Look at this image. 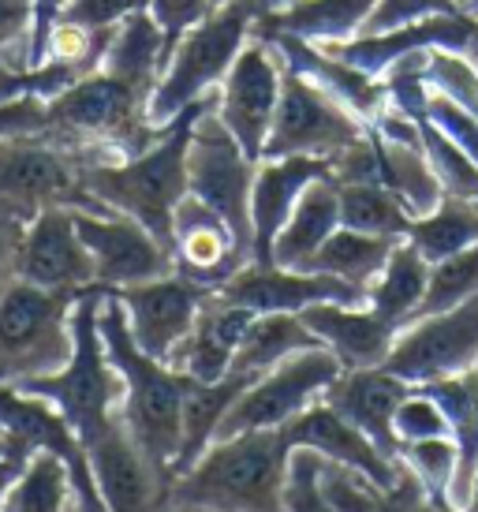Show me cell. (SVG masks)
<instances>
[{
    "instance_id": "1",
    "label": "cell",
    "mask_w": 478,
    "mask_h": 512,
    "mask_svg": "<svg viewBox=\"0 0 478 512\" xmlns=\"http://www.w3.org/2000/svg\"><path fill=\"white\" fill-rule=\"evenodd\" d=\"M210 105H217V90L191 101L165 128V135L154 146H146L142 154L124 157V161L83 165L86 195L98 206H105V210H113V214L135 217L142 228H150L157 240L172 251V217H176V206L187 195L191 131H195V120Z\"/></svg>"
},
{
    "instance_id": "2",
    "label": "cell",
    "mask_w": 478,
    "mask_h": 512,
    "mask_svg": "<svg viewBox=\"0 0 478 512\" xmlns=\"http://www.w3.org/2000/svg\"><path fill=\"white\" fill-rule=\"evenodd\" d=\"M288 460L292 445L284 430H247L217 438L169 483V505H195L210 512H288Z\"/></svg>"
},
{
    "instance_id": "3",
    "label": "cell",
    "mask_w": 478,
    "mask_h": 512,
    "mask_svg": "<svg viewBox=\"0 0 478 512\" xmlns=\"http://www.w3.org/2000/svg\"><path fill=\"white\" fill-rule=\"evenodd\" d=\"M98 329L105 341V356L116 367L124 382V400H120V419L139 441V449L154 468L169 479L172 460L180 453V404H183V374L146 356L127 326V314L113 292L101 296Z\"/></svg>"
},
{
    "instance_id": "4",
    "label": "cell",
    "mask_w": 478,
    "mask_h": 512,
    "mask_svg": "<svg viewBox=\"0 0 478 512\" xmlns=\"http://www.w3.org/2000/svg\"><path fill=\"white\" fill-rule=\"evenodd\" d=\"M284 4L288 0H217L210 15H202L172 49L169 68L150 98V124L169 128L191 101L217 90L243 45L254 38L258 23L281 12Z\"/></svg>"
},
{
    "instance_id": "5",
    "label": "cell",
    "mask_w": 478,
    "mask_h": 512,
    "mask_svg": "<svg viewBox=\"0 0 478 512\" xmlns=\"http://www.w3.org/2000/svg\"><path fill=\"white\" fill-rule=\"evenodd\" d=\"M105 288H86L75 311H71V333H75V348H71V359L53 374H42V378H30V382H19L12 389L19 393H30V397H42L57 408L68 427L79 434V441H94L101 430L113 423L120 415V400H124V382L116 367L105 356V341H101L98 329V307Z\"/></svg>"
},
{
    "instance_id": "6",
    "label": "cell",
    "mask_w": 478,
    "mask_h": 512,
    "mask_svg": "<svg viewBox=\"0 0 478 512\" xmlns=\"http://www.w3.org/2000/svg\"><path fill=\"white\" fill-rule=\"evenodd\" d=\"M83 292H53L12 281L0 296V385L53 374L71 359V311Z\"/></svg>"
},
{
    "instance_id": "7",
    "label": "cell",
    "mask_w": 478,
    "mask_h": 512,
    "mask_svg": "<svg viewBox=\"0 0 478 512\" xmlns=\"http://www.w3.org/2000/svg\"><path fill=\"white\" fill-rule=\"evenodd\" d=\"M0 206L23 221L38 217L49 206L94 210V214L105 210L86 195L83 161L68 146L45 135L0 139Z\"/></svg>"
},
{
    "instance_id": "8",
    "label": "cell",
    "mask_w": 478,
    "mask_h": 512,
    "mask_svg": "<svg viewBox=\"0 0 478 512\" xmlns=\"http://www.w3.org/2000/svg\"><path fill=\"white\" fill-rule=\"evenodd\" d=\"M258 161L243 154L236 135L221 124L217 105L195 120L191 150H187V195L206 202L213 214H221L236 232L239 247L251 255V187Z\"/></svg>"
},
{
    "instance_id": "9",
    "label": "cell",
    "mask_w": 478,
    "mask_h": 512,
    "mask_svg": "<svg viewBox=\"0 0 478 512\" xmlns=\"http://www.w3.org/2000/svg\"><path fill=\"white\" fill-rule=\"evenodd\" d=\"M337 356L318 344L307 352H296L273 370L258 374L236 404L228 408L221 434L217 438H232V434H247V430H281L288 427L296 415H303L314 400L325 397V389L340 378Z\"/></svg>"
},
{
    "instance_id": "10",
    "label": "cell",
    "mask_w": 478,
    "mask_h": 512,
    "mask_svg": "<svg viewBox=\"0 0 478 512\" xmlns=\"http://www.w3.org/2000/svg\"><path fill=\"white\" fill-rule=\"evenodd\" d=\"M366 124L359 116L325 94L322 86H314L303 75L284 72L281 105L273 116V128L262 146V161L266 157H322L333 161L340 150H348L355 139H363Z\"/></svg>"
},
{
    "instance_id": "11",
    "label": "cell",
    "mask_w": 478,
    "mask_h": 512,
    "mask_svg": "<svg viewBox=\"0 0 478 512\" xmlns=\"http://www.w3.org/2000/svg\"><path fill=\"white\" fill-rule=\"evenodd\" d=\"M478 363V296L441 314H422L396 333L385 370L411 389L456 378Z\"/></svg>"
},
{
    "instance_id": "12",
    "label": "cell",
    "mask_w": 478,
    "mask_h": 512,
    "mask_svg": "<svg viewBox=\"0 0 478 512\" xmlns=\"http://www.w3.org/2000/svg\"><path fill=\"white\" fill-rule=\"evenodd\" d=\"M75 228L94 258V285L105 292L176 273L172 251L135 217L113 214V210H101V214L75 210Z\"/></svg>"
},
{
    "instance_id": "13",
    "label": "cell",
    "mask_w": 478,
    "mask_h": 512,
    "mask_svg": "<svg viewBox=\"0 0 478 512\" xmlns=\"http://www.w3.org/2000/svg\"><path fill=\"white\" fill-rule=\"evenodd\" d=\"M281 86V57L258 38L243 45V53L217 86V116L236 135V143L251 161H262V146H266V135L281 105Z\"/></svg>"
},
{
    "instance_id": "14",
    "label": "cell",
    "mask_w": 478,
    "mask_h": 512,
    "mask_svg": "<svg viewBox=\"0 0 478 512\" xmlns=\"http://www.w3.org/2000/svg\"><path fill=\"white\" fill-rule=\"evenodd\" d=\"M113 296L124 307L135 344H139L146 356L169 363L176 344L195 326V318L202 311L206 296H210V288L195 285L183 273H165V277L142 281V285L116 288Z\"/></svg>"
},
{
    "instance_id": "15",
    "label": "cell",
    "mask_w": 478,
    "mask_h": 512,
    "mask_svg": "<svg viewBox=\"0 0 478 512\" xmlns=\"http://www.w3.org/2000/svg\"><path fill=\"white\" fill-rule=\"evenodd\" d=\"M90 471L105 512H165L169 509V479L154 468V460L142 453L131 438L124 419L116 415L94 441H86Z\"/></svg>"
},
{
    "instance_id": "16",
    "label": "cell",
    "mask_w": 478,
    "mask_h": 512,
    "mask_svg": "<svg viewBox=\"0 0 478 512\" xmlns=\"http://www.w3.org/2000/svg\"><path fill=\"white\" fill-rule=\"evenodd\" d=\"M217 296L236 303V307H247L254 314H299L314 307V303H348V307L366 303L359 288L344 285L329 273L284 270V266H273V262H266V266L262 262L239 266L225 285L217 288Z\"/></svg>"
},
{
    "instance_id": "17",
    "label": "cell",
    "mask_w": 478,
    "mask_h": 512,
    "mask_svg": "<svg viewBox=\"0 0 478 512\" xmlns=\"http://www.w3.org/2000/svg\"><path fill=\"white\" fill-rule=\"evenodd\" d=\"M19 281L53 292H86L94 288V258L75 228L71 206H49L30 217L19 247Z\"/></svg>"
},
{
    "instance_id": "18",
    "label": "cell",
    "mask_w": 478,
    "mask_h": 512,
    "mask_svg": "<svg viewBox=\"0 0 478 512\" xmlns=\"http://www.w3.org/2000/svg\"><path fill=\"white\" fill-rule=\"evenodd\" d=\"M172 262H176V273L217 292L239 266L251 262V255L239 247L225 217L213 214L195 195H183L172 217Z\"/></svg>"
},
{
    "instance_id": "19",
    "label": "cell",
    "mask_w": 478,
    "mask_h": 512,
    "mask_svg": "<svg viewBox=\"0 0 478 512\" xmlns=\"http://www.w3.org/2000/svg\"><path fill=\"white\" fill-rule=\"evenodd\" d=\"M258 42H266L277 57H281L284 72L303 75L314 86H322L325 94H333L337 101H344L363 124H374L385 109H389V90L381 79L359 72L352 64L337 60L325 45H314L307 38L296 34H281V30H266V34H254Z\"/></svg>"
},
{
    "instance_id": "20",
    "label": "cell",
    "mask_w": 478,
    "mask_h": 512,
    "mask_svg": "<svg viewBox=\"0 0 478 512\" xmlns=\"http://www.w3.org/2000/svg\"><path fill=\"white\" fill-rule=\"evenodd\" d=\"M471 30H475V19L464 12L430 15V19H419V23H408V27L385 30V34H359L352 42L325 45V49L337 60H344V64H352L359 72L381 79L396 60L411 57V53H422V49L464 53L467 42H471Z\"/></svg>"
},
{
    "instance_id": "21",
    "label": "cell",
    "mask_w": 478,
    "mask_h": 512,
    "mask_svg": "<svg viewBox=\"0 0 478 512\" xmlns=\"http://www.w3.org/2000/svg\"><path fill=\"white\" fill-rule=\"evenodd\" d=\"M254 318H258L254 311L236 307V303L221 299L217 292H210L191 333L176 344V352L169 356V367L176 374H183V378H191V382H221V378H228L239 341L247 337Z\"/></svg>"
},
{
    "instance_id": "22",
    "label": "cell",
    "mask_w": 478,
    "mask_h": 512,
    "mask_svg": "<svg viewBox=\"0 0 478 512\" xmlns=\"http://www.w3.org/2000/svg\"><path fill=\"white\" fill-rule=\"evenodd\" d=\"M318 176H329L322 157H266L258 161L251 187V262H273V240L296 210L303 187Z\"/></svg>"
},
{
    "instance_id": "23",
    "label": "cell",
    "mask_w": 478,
    "mask_h": 512,
    "mask_svg": "<svg viewBox=\"0 0 478 512\" xmlns=\"http://www.w3.org/2000/svg\"><path fill=\"white\" fill-rule=\"evenodd\" d=\"M411 393L408 382H400L396 374L385 367H366V370H340V378L325 389V404L337 408L352 427H359L366 438L378 445L381 456H389L396 464V430L393 415L400 408V400Z\"/></svg>"
},
{
    "instance_id": "24",
    "label": "cell",
    "mask_w": 478,
    "mask_h": 512,
    "mask_svg": "<svg viewBox=\"0 0 478 512\" xmlns=\"http://www.w3.org/2000/svg\"><path fill=\"white\" fill-rule=\"evenodd\" d=\"M281 430L292 449H314V453L325 456V460H333V464L363 471L366 479H374V483L385 486V490L396 483L393 460L381 456L378 445L366 438L359 427H352L337 408H329L325 400H314L307 412L296 415V419Z\"/></svg>"
},
{
    "instance_id": "25",
    "label": "cell",
    "mask_w": 478,
    "mask_h": 512,
    "mask_svg": "<svg viewBox=\"0 0 478 512\" xmlns=\"http://www.w3.org/2000/svg\"><path fill=\"white\" fill-rule=\"evenodd\" d=\"M299 318L337 356V363L344 370L385 367L396 333H400L378 311H370L366 303H359V307H348V303H314L307 311H299Z\"/></svg>"
},
{
    "instance_id": "26",
    "label": "cell",
    "mask_w": 478,
    "mask_h": 512,
    "mask_svg": "<svg viewBox=\"0 0 478 512\" xmlns=\"http://www.w3.org/2000/svg\"><path fill=\"white\" fill-rule=\"evenodd\" d=\"M340 228V195L333 176H318L303 187L296 210L284 221L273 240V266L284 270H307L310 258L322 251V243Z\"/></svg>"
},
{
    "instance_id": "27",
    "label": "cell",
    "mask_w": 478,
    "mask_h": 512,
    "mask_svg": "<svg viewBox=\"0 0 478 512\" xmlns=\"http://www.w3.org/2000/svg\"><path fill=\"white\" fill-rule=\"evenodd\" d=\"M251 385V378H239V374H228L221 382H191L183 378V404H180V453L172 460L169 483L176 475L195 464L198 456L210 449L217 434H221V423H225L228 408L236 404V397Z\"/></svg>"
},
{
    "instance_id": "28",
    "label": "cell",
    "mask_w": 478,
    "mask_h": 512,
    "mask_svg": "<svg viewBox=\"0 0 478 512\" xmlns=\"http://www.w3.org/2000/svg\"><path fill=\"white\" fill-rule=\"evenodd\" d=\"M169 68V49H165V34L154 23L150 12L127 15L124 23L113 30V38L105 45V57H101V72L116 75L124 83L139 86L154 98L161 75Z\"/></svg>"
},
{
    "instance_id": "29",
    "label": "cell",
    "mask_w": 478,
    "mask_h": 512,
    "mask_svg": "<svg viewBox=\"0 0 478 512\" xmlns=\"http://www.w3.org/2000/svg\"><path fill=\"white\" fill-rule=\"evenodd\" d=\"M378 0H288L281 12L266 15L254 34L281 30L296 34L314 45H337L359 38L366 15L374 12Z\"/></svg>"
},
{
    "instance_id": "30",
    "label": "cell",
    "mask_w": 478,
    "mask_h": 512,
    "mask_svg": "<svg viewBox=\"0 0 478 512\" xmlns=\"http://www.w3.org/2000/svg\"><path fill=\"white\" fill-rule=\"evenodd\" d=\"M441 404V412L449 419V438L460 449V468H456V483H452V505L467 509L471 498V483L478 471V374H456V378H441V382L419 385Z\"/></svg>"
},
{
    "instance_id": "31",
    "label": "cell",
    "mask_w": 478,
    "mask_h": 512,
    "mask_svg": "<svg viewBox=\"0 0 478 512\" xmlns=\"http://www.w3.org/2000/svg\"><path fill=\"white\" fill-rule=\"evenodd\" d=\"M370 135H374V154H378V184L385 191H393L411 217L430 214L437 202L445 199V191L430 169L426 150L411 143H393L374 128H370Z\"/></svg>"
},
{
    "instance_id": "32",
    "label": "cell",
    "mask_w": 478,
    "mask_h": 512,
    "mask_svg": "<svg viewBox=\"0 0 478 512\" xmlns=\"http://www.w3.org/2000/svg\"><path fill=\"white\" fill-rule=\"evenodd\" d=\"M426 281H430V262L408 240H400L385 262V270L378 273V281L366 292V307L378 311L389 326L404 329L419 314Z\"/></svg>"
},
{
    "instance_id": "33",
    "label": "cell",
    "mask_w": 478,
    "mask_h": 512,
    "mask_svg": "<svg viewBox=\"0 0 478 512\" xmlns=\"http://www.w3.org/2000/svg\"><path fill=\"white\" fill-rule=\"evenodd\" d=\"M318 337L303 326L299 314H258L247 329V337L239 341L236 359H232V374L239 378H258L273 370L277 363H284L296 352H307V348H318Z\"/></svg>"
},
{
    "instance_id": "34",
    "label": "cell",
    "mask_w": 478,
    "mask_h": 512,
    "mask_svg": "<svg viewBox=\"0 0 478 512\" xmlns=\"http://www.w3.org/2000/svg\"><path fill=\"white\" fill-rule=\"evenodd\" d=\"M396 243L400 240H389V236H366V232H355V228H337L322 243V251L310 258L307 270L329 273V277L359 288L366 296L370 285L378 281V273L385 270Z\"/></svg>"
},
{
    "instance_id": "35",
    "label": "cell",
    "mask_w": 478,
    "mask_h": 512,
    "mask_svg": "<svg viewBox=\"0 0 478 512\" xmlns=\"http://www.w3.org/2000/svg\"><path fill=\"white\" fill-rule=\"evenodd\" d=\"M71 509H75L71 471L49 449L30 453L23 460L19 475L0 494V512H71Z\"/></svg>"
},
{
    "instance_id": "36",
    "label": "cell",
    "mask_w": 478,
    "mask_h": 512,
    "mask_svg": "<svg viewBox=\"0 0 478 512\" xmlns=\"http://www.w3.org/2000/svg\"><path fill=\"white\" fill-rule=\"evenodd\" d=\"M404 240H408L430 266L449 255H460L471 243H478V202L445 195L430 214L411 217V228Z\"/></svg>"
},
{
    "instance_id": "37",
    "label": "cell",
    "mask_w": 478,
    "mask_h": 512,
    "mask_svg": "<svg viewBox=\"0 0 478 512\" xmlns=\"http://www.w3.org/2000/svg\"><path fill=\"white\" fill-rule=\"evenodd\" d=\"M340 195V228H355L366 236L404 240L411 228V214L400 206L393 191L381 184H337Z\"/></svg>"
},
{
    "instance_id": "38",
    "label": "cell",
    "mask_w": 478,
    "mask_h": 512,
    "mask_svg": "<svg viewBox=\"0 0 478 512\" xmlns=\"http://www.w3.org/2000/svg\"><path fill=\"white\" fill-rule=\"evenodd\" d=\"M396 464L426 490V498L452 505V483H456V468H460V449L452 438L400 441Z\"/></svg>"
},
{
    "instance_id": "39",
    "label": "cell",
    "mask_w": 478,
    "mask_h": 512,
    "mask_svg": "<svg viewBox=\"0 0 478 512\" xmlns=\"http://www.w3.org/2000/svg\"><path fill=\"white\" fill-rule=\"evenodd\" d=\"M478 296V243H471L460 255H449L430 266V281H426V296L415 318L422 314H441L460 307L467 299Z\"/></svg>"
},
{
    "instance_id": "40",
    "label": "cell",
    "mask_w": 478,
    "mask_h": 512,
    "mask_svg": "<svg viewBox=\"0 0 478 512\" xmlns=\"http://www.w3.org/2000/svg\"><path fill=\"white\" fill-rule=\"evenodd\" d=\"M419 128H422V150L430 157V169H434L441 191L452 195V199L478 202V161H471L460 146L449 143L426 116L419 120Z\"/></svg>"
},
{
    "instance_id": "41",
    "label": "cell",
    "mask_w": 478,
    "mask_h": 512,
    "mask_svg": "<svg viewBox=\"0 0 478 512\" xmlns=\"http://www.w3.org/2000/svg\"><path fill=\"white\" fill-rule=\"evenodd\" d=\"M318 486L322 498L329 501L333 512H385V486H378L374 479H366L363 471L333 464L322 456V471H318Z\"/></svg>"
},
{
    "instance_id": "42",
    "label": "cell",
    "mask_w": 478,
    "mask_h": 512,
    "mask_svg": "<svg viewBox=\"0 0 478 512\" xmlns=\"http://www.w3.org/2000/svg\"><path fill=\"white\" fill-rule=\"evenodd\" d=\"M34 19H38V0H0V64L8 72H30Z\"/></svg>"
},
{
    "instance_id": "43",
    "label": "cell",
    "mask_w": 478,
    "mask_h": 512,
    "mask_svg": "<svg viewBox=\"0 0 478 512\" xmlns=\"http://www.w3.org/2000/svg\"><path fill=\"white\" fill-rule=\"evenodd\" d=\"M396 441H426V438H449V419L441 412L426 389H411L408 397L400 400V408L393 415Z\"/></svg>"
},
{
    "instance_id": "44",
    "label": "cell",
    "mask_w": 478,
    "mask_h": 512,
    "mask_svg": "<svg viewBox=\"0 0 478 512\" xmlns=\"http://www.w3.org/2000/svg\"><path fill=\"white\" fill-rule=\"evenodd\" d=\"M460 8L452 0H378L374 12L366 15V23L359 34H385V30L408 27L430 15H456Z\"/></svg>"
},
{
    "instance_id": "45",
    "label": "cell",
    "mask_w": 478,
    "mask_h": 512,
    "mask_svg": "<svg viewBox=\"0 0 478 512\" xmlns=\"http://www.w3.org/2000/svg\"><path fill=\"white\" fill-rule=\"evenodd\" d=\"M426 120L434 124L449 143H456L471 161H478V120L467 109H460L456 101H449L445 94L430 90L426 98Z\"/></svg>"
},
{
    "instance_id": "46",
    "label": "cell",
    "mask_w": 478,
    "mask_h": 512,
    "mask_svg": "<svg viewBox=\"0 0 478 512\" xmlns=\"http://www.w3.org/2000/svg\"><path fill=\"white\" fill-rule=\"evenodd\" d=\"M146 8H150V0H64L60 15L86 30H113L127 15L146 12Z\"/></svg>"
},
{
    "instance_id": "47",
    "label": "cell",
    "mask_w": 478,
    "mask_h": 512,
    "mask_svg": "<svg viewBox=\"0 0 478 512\" xmlns=\"http://www.w3.org/2000/svg\"><path fill=\"white\" fill-rule=\"evenodd\" d=\"M213 0H150V8L146 12L154 15V23L161 27L165 34V49H169V60H172V49L180 42L187 30L195 27L202 15H210Z\"/></svg>"
},
{
    "instance_id": "48",
    "label": "cell",
    "mask_w": 478,
    "mask_h": 512,
    "mask_svg": "<svg viewBox=\"0 0 478 512\" xmlns=\"http://www.w3.org/2000/svg\"><path fill=\"white\" fill-rule=\"evenodd\" d=\"M23 228L27 221L0 206V296L4 288L19 281V247H23Z\"/></svg>"
},
{
    "instance_id": "49",
    "label": "cell",
    "mask_w": 478,
    "mask_h": 512,
    "mask_svg": "<svg viewBox=\"0 0 478 512\" xmlns=\"http://www.w3.org/2000/svg\"><path fill=\"white\" fill-rule=\"evenodd\" d=\"M19 468H23V456H19V453L0 456V494H4V490H8V483L19 475Z\"/></svg>"
},
{
    "instance_id": "50",
    "label": "cell",
    "mask_w": 478,
    "mask_h": 512,
    "mask_svg": "<svg viewBox=\"0 0 478 512\" xmlns=\"http://www.w3.org/2000/svg\"><path fill=\"white\" fill-rule=\"evenodd\" d=\"M464 57L471 60V68H475V72H478V19H475V30H471V42H467Z\"/></svg>"
},
{
    "instance_id": "51",
    "label": "cell",
    "mask_w": 478,
    "mask_h": 512,
    "mask_svg": "<svg viewBox=\"0 0 478 512\" xmlns=\"http://www.w3.org/2000/svg\"><path fill=\"white\" fill-rule=\"evenodd\" d=\"M452 4H456V8H460V12H464V15H471V19H478V0H452Z\"/></svg>"
},
{
    "instance_id": "52",
    "label": "cell",
    "mask_w": 478,
    "mask_h": 512,
    "mask_svg": "<svg viewBox=\"0 0 478 512\" xmlns=\"http://www.w3.org/2000/svg\"><path fill=\"white\" fill-rule=\"evenodd\" d=\"M464 512H478V471H475V483H471V498H467Z\"/></svg>"
},
{
    "instance_id": "53",
    "label": "cell",
    "mask_w": 478,
    "mask_h": 512,
    "mask_svg": "<svg viewBox=\"0 0 478 512\" xmlns=\"http://www.w3.org/2000/svg\"><path fill=\"white\" fill-rule=\"evenodd\" d=\"M165 512H210V509H195V505H169Z\"/></svg>"
},
{
    "instance_id": "54",
    "label": "cell",
    "mask_w": 478,
    "mask_h": 512,
    "mask_svg": "<svg viewBox=\"0 0 478 512\" xmlns=\"http://www.w3.org/2000/svg\"><path fill=\"white\" fill-rule=\"evenodd\" d=\"M12 449H8V438H4V430H0V456H8Z\"/></svg>"
},
{
    "instance_id": "55",
    "label": "cell",
    "mask_w": 478,
    "mask_h": 512,
    "mask_svg": "<svg viewBox=\"0 0 478 512\" xmlns=\"http://www.w3.org/2000/svg\"><path fill=\"white\" fill-rule=\"evenodd\" d=\"M475 374H478V363H475Z\"/></svg>"
},
{
    "instance_id": "56",
    "label": "cell",
    "mask_w": 478,
    "mask_h": 512,
    "mask_svg": "<svg viewBox=\"0 0 478 512\" xmlns=\"http://www.w3.org/2000/svg\"><path fill=\"white\" fill-rule=\"evenodd\" d=\"M71 512H79V509H71Z\"/></svg>"
},
{
    "instance_id": "57",
    "label": "cell",
    "mask_w": 478,
    "mask_h": 512,
    "mask_svg": "<svg viewBox=\"0 0 478 512\" xmlns=\"http://www.w3.org/2000/svg\"><path fill=\"white\" fill-rule=\"evenodd\" d=\"M213 4H217V0H213Z\"/></svg>"
}]
</instances>
